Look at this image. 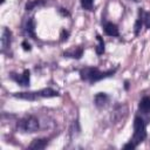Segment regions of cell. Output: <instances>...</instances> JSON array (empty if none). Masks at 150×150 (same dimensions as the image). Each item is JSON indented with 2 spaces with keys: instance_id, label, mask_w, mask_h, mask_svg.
Returning a JSON list of instances; mask_svg holds the SVG:
<instances>
[{
  "instance_id": "6da1fadb",
  "label": "cell",
  "mask_w": 150,
  "mask_h": 150,
  "mask_svg": "<svg viewBox=\"0 0 150 150\" xmlns=\"http://www.w3.org/2000/svg\"><path fill=\"white\" fill-rule=\"evenodd\" d=\"M115 71H116V68L111 69V70H107V71H101L98 68L86 67V68H82L80 70V77L83 81H88V82L93 83V82H97V81H100L102 79H105L108 76L114 75Z\"/></svg>"
},
{
  "instance_id": "7a4b0ae2",
  "label": "cell",
  "mask_w": 150,
  "mask_h": 150,
  "mask_svg": "<svg viewBox=\"0 0 150 150\" xmlns=\"http://www.w3.org/2000/svg\"><path fill=\"white\" fill-rule=\"evenodd\" d=\"M14 97L22 98V100H28V101H34L41 97H55L59 96V91L52 89V88H45L39 91H27V93H15L13 94Z\"/></svg>"
},
{
  "instance_id": "3957f363",
  "label": "cell",
  "mask_w": 150,
  "mask_h": 150,
  "mask_svg": "<svg viewBox=\"0 0 150 150\" xmlns=\"http://www.w3.org/2000/svg\"><path fill=\"white\" fill-rule=\"evenodd\" d=\"M145 138H146V124L142 117L136 116L134 120V135L130 142H132L137 146Z\"/></svg>"
},
{
  "instance_id": "277c9868",
  "label": "cell",
  "mask_w": 150,
  "mask_h": 150,
  "mask_svg": "<svg viewBox=\"0 0 150 150\" xmlns=\"http://www.w3.org/2000/svg\"><path fill=\"white\" fill-rule=\"evenodd\" d=\"M18 130L21 132H35L39 129V120L33 115H26L18 122Z\"/></svg>"
},
{
  "instance_id": "5b68a950",
  "label": "cell",
  "mask_w": 150,
  "mask_h": 150,
  "mask_svg": "<svg viewBox=\"0 0 150 150\" xmlns=\"http://www.w3.org/2000/svg\"><path fill=\"white\" fill-rule=\"evenodd\" d=\"M11 77L20 86L22 87H27L29 86V77H30V73L28 69H25L23 73L21 75H16V74H11Z\"/></svg>"
},
{
  "instance_id": "8992f818",
  "label": "cell",
  "mask_w": 150,
  "mask_h": 150,
  "mask_svg": "<svg viewBox=\"0 0 150 150\" xmlns=\"http://www.w3.org/2000/svg\"><path fill=\"white\" fill-rule=\"evenodd\" d=\"M11 36H12V33L8 28H4L2 29V33H1V52L4 53L9 46H11Z\"/></svg>"
},
{
  "instance_id": "52a82bcc",
  "label": "cell",
  "mask_w": 150,
  "mask_h": 150,
  "mask_svg": "<svg viewBox=\"0 0 150 150\" xmlns=\"http://www.w3.org/2000/svg\"><path fill=\"white\" fill-rule=\"evenodd\" d=\"M94 102H95V105H96V107L102 108V107L107 105V103L109 102V96H108L105 93H98V94L95 95Z\"/></svg>"
},
{
  "instance_id": "ba28073f",
  "label": "cell",
  "mask_w": 150,
  "mask_h": 150,
  "mask_svg": "<svg viewBox=\"0 0 150 150\" xmlns=\"http://www.w3.org/2000/svg\"><path fill=\"white\" fill-rule=\"evenodd\" d=\"M104 32L109 36H118L120 35L117 26L115 23H112V22H105L104 23Z\"/></svg>"
},
{
  "instance_id": "9c48e42d",
  "label": "cell",
  "mask_w": 150,
  "mask_h": 150,
  "mask_svg": "<svg viewBox=\"0 0 150 150\" xmlns=\"http://www.w3.org/2000/svg\"><path fill=\"white\" fill-rule=\"evenodd\" d=\"M83 54V48L82 47H76V48H70L69 50L64 52L63 55L67 57H73V59H80Z\"/></svg>"
},
{
  "instance_id": "30bf717a",
  "label": "cell",
  "mask_w": 150,
  "mask_h": 150,
  "mask_svg": "<svg viewBox=\"0 0 150 150\" xmlns=\"http://www.w3.org/2000/svg\"><path fill=\"white\" fill-rule=\"evenodd\" d=\"M47 144H48L47 138H36L28 145V148L29 149H45Z\"/></svg>"
},
{
  "instance_id": "8fae6325",
  "label": "cell",
  "mask_w": 150,
  "mask_h": 150,
  "mask_svg": "<svg viewBox=\"0 0 150 150\" xmlns=\"http://www.w3.org/2000/svg\"><path fill=\"white\" fill-rule=\"evenodd\" d=\"M138 109H139L143 114L150 112V96H144V97L139 101Z\"/></svg>"
},
{
  "instance_id": "7c38bea8",
  "label": "cell",
  "mask_w": 150,
  "mask_h": 150,
  "mask_svg": "<svg viewBox=\"0 0 150 150\" xmlns=\"http://www.w3.org/2000/svg\"><path fill=\"white\" fill-rule=\"evenodd\" d=\"M26 33L28 34V36L35 39V21L33 20V18L28 19L26 23Z\"/></svg>"
},
{
  "instance_id": "4fadbf2b",
  "label": "cell",
  "mask_w": 150,
  "mask_h": 150,
  "mask_svg": "<svg viewBox=\"0 0 150 150\" xmlns=\"http://www.w3.org/2000/svg\"><path fill=\"white\" fill-rule=\"evenodd\" d=\"M96 39H97V41H98V45H97L96 48H95L96 54H97V55H102V54L104 53V41H103V39H102L101 35H97Z\"/></svg>"
},
{
  "instance_id": "5bb4252c",
  "label": "cell",
  "mask_w": 150,
  "mask_h": 150,
  "mask_svg": "<svg viewBox=\"0 0 150 150\" xmlns=\"http://www.w3.org/2000/svg\"><path fill=\"white\" fill-rule=\"evenodd\" d=\"M143 25V9H139V16L135 22V34L137 35L139 33V29Z\"/></svg>"
},
{
  "instance_id": "9a60e30c",
  "label": "cell",
  "mask_w": 150,
  "mask_h": 150,
  "mask_svg": "<svg viewBox=\"0 0 150 150\" xmlns=\"http://www.w3.org/2000/svg\"><path fill=\"white\" fill-rule=\"evenodd\" d=\"M93 4H94V0H81V6L87 11L93 9Z\"/></svg>"
},
{
  "instance_id": "2e32d148",
  "label": "cell",
  "mask_w": 150,
  "mask_h": 150,
  "mask_svg": "<svg viewBox=\"0 0 150 150\" xmlns=\"http://www.w3.org/2000/svg\"><path fill=\"white\" fill-rule=\"evenodd\" d=\"M143 23L146 28H150V13L143 11Z\"/></svg>"
},
{
  "instance_id": "e0dca14e",
  "label": "cell",
  "mask_w": 150,
  "mask_h": 150,
  "mask_svg": "<svg viewBox=\"0 0 150 150\" xmlns=\"http://www.w3.org/2000/svg\"><path fill=\"white\" fill-rule=\"evenodd\" d=\"M39 4H42V1H34V2H28L27 4V6H26V9L27 11H30L34 6H36V5H39Z\"/></svg>"
},
{
  "instance_id": "ac0fdd59",
  "label": "cell",
  "mask_w": 150,
  "mask_h": 150,
  "mask_svg": "<svg viewBox=\"0 0 150 150\" xmlns=\"http://www.w3.org/2000/svg\"><path fill=\"white\" fill-rule=\"evenodd\" d=\"M68 35H69V32L66 30V29H63V30L61 32V40H62V41L67 40V39H68Z\"/></svg>"
},
{
  "instance_id": "d6986e66",
  "label": "cell",
  "mask_w": 150,
  "mask_h": 150,
  "mask_svg": "<svg viewBox=\"0 0 150 150\" xmlns=\"http://www.w3.org/2000/svg\"><path fill=\"white\" fill-rule=\"evenodd\" d=\"M123 148H124V149H135V148H136V145H135L132 142H129V143H128V144H125Z\"/></svg>"
},
{
  "instance_id": "ffe728a7",
  "label": "cell",
  "mask_w": 150,
  "mask_h": 150,
  "mask_svg": "<svg viewBox=\"0 0 150 150\" xmlns=\"http://www.w3.org/2000/svg\"><path fill=\"white\" fill-rule=\"evenodd\" d=\"M22 47H23L25 50H30V45H29L27 41H23V42H22Z\"/></svg>"
},
{
  "instance_id": "44dd1931",
  "label": "cell",
  "mask_w": 150,
  "mask_h": 150,
  "mask_svg": "<svg viewBox=\"0 0 150 150\" xmlns=\"http://www.w3.org/2000/svg\"><path fill=\"white\" fill-rule=\"evenodd\" d=\"M124 87H125V89H128V88H129V83H128V82H125V86H124Z\"/></svg>"
},
{
  "instance_id": "7402d4cb",
  "label": "cell",
  "mask_w": 150,
  "mask_h": 150,
  "mask_svg": "<svg viewBox=\"0 0 150 150\" xmlns=\"http://www.w3.org/2000/svg\"><path fill=\"white\" fill-rule=\"evenodd\" d=\"M4 1H5V0H1V4H4Z\"/></svg>"
}]
</instances>
